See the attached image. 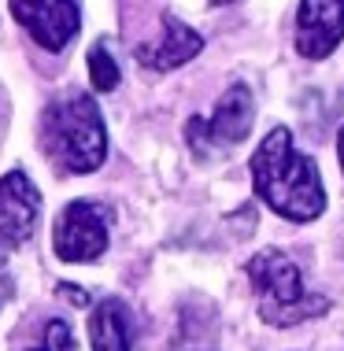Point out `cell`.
I'll return each instance as SVG.
<instances>
[{
    "label": "cell",
    "mask_w": 344,
    "mask_h": 351,
    "mask_svg": "<svg viewBox=\"0 0 344 351\" xmlns=\"http://www.w3.org/2000/svg\"><path fill=\"white\" fill-rule=\"evenodd\" d=\"M252 189L274 215L289 222H314L326 211V189L311 156L296 152L293 134L285 126H274L252 152Z\"/></svg>",
    "instance_id": "obj_1"
},
{
    "label": "cell",
    "mask_w": 344,
    "mask_h": 351,
    "mask_svg": "<svg viewBox=\"0 0 344 351\" xmlns=\"http://www.w3.org/2000/svg\"><path fill=\"white\" fill-rule=\"evenodd\" d=\"M41 148L63 174H89L108 159V126L89 93H63L41 115Z\"/></svg>",
    "instance_id": "obj_2"
},
{
    "label": "cell",
    "mask_w": 344,
    "mask_h": 351,
    "mask_svg": "<svg viewBox=\"0 0 344 351\" xmlns=\"http://www.w3.org/2000/svg\"><path fill=\"white\" fill-rule=\"evenodd\" d=\"M248 278H252V289L260 296V318L274 329H293L330 311V300L303 289L296 263L278 248H263L260 255H252Z\"/></svg>",
    "instance_id": "obj_3"
},
{
    "label": "cell",
    "mask_w": 344,
    "mask_h": 351,
    "mask_svg": "<svg viewBox=\"0 0 344 351\" xmlns=\"http://www.w3.org/2000/svg\"><path fill=\"white\" fill-rule=\"evenodd\" d=\"M252 122H255L252 89H248L244 82H233L222 97H218L211 119L193 115L185 122V141H189V148L204 159V156L229 152L233 145H241V141L252 134Z\"/></svg>",
    "instance_id": "obj_4"
},
{
    "label": "cell",
    "mask_w": 344,
    "mask_h": 351,
    "mask_svg": "<svg viewBox=\"0 0 344 351\" xmlns=\"http://www.w3.org/2000/svg\"><path fill=\"white\" fill-rule=\"evenodd\" d=\"M108 215L100 204L71 200L56 215L52 226V252L63 263H93L108 252Z\"/></svg>",
    "instance_id": "obj_5"
},
{
    "label": "cell",
    "mask_w": 344,
    "mask_h": 351,
    "mask_svg": "<svg viewBox=\"0 0 344 351\" xmlns=\"http://www.w3.org/2000/svg\"><path fill=\"white\" fill-rule=\"evenodd\" d=\"M8 8L45 52H63L82 30V12L74 0H8Z\"/></svg>",
    "instance_id": "obj_6"
},
{
    "label": "cell",
    "mask_w": 344,
    "mask_h": 351,
    "mask_svg": "<svg viewBox=\"0 0 344 351\" xmlns=\"http://www.w3.org/2000/svg\"><path fill=\"white\" fill-rule=\"evenodd\" d=\"M41 218V193L23 170L0 178V259L19 252L34 237Z\"/></svg>",
    "instance_id": "obj_7"
},
{
    "label": "cell",
    "mask_w": 344,
    "mask_h": 351,
    "mask_svg": "<svg viewBox=\"0 0 344 351\" xmlns=\"http://www.w3.org/2000/svg\"><path fill=\"white\" fill-rule=\"evenodd\" d=\"M344 41V0H300L296 12V52L303 60H326Z\"/></svg>",
    "instance_id": "obj_8"
},
{
    "label": "cell",
    "mask_w": 344,
    "mask_h": 351,
    "mask_svg": "<svg viewBox=\"0 0 344 351\" xmlns=\"http://www.w3.org/2000/svg\"><path fill=\"white\" fill-rule=\"evenodd\" d=\"M200 49H204V37L193 26L181 23L178 15H163V34L148 45H137V63L148 71H174L196 60Z\"/></svg>",
    "instance_id": "obj_9"
},
{
    "label": "cell",
    "mask_w": 344,
    "mask_h": 351,
    "mask_svg": "<svg viewBox=\"0 0 344 351\" xmlns=\"http://www.w3.org/2000/svg\"><path fill=\"white\" fill-rule=\"evenodd\" d=\"M89 348L93 351H130L133 348V318L119 296H104L89 311Z\"/></svg>",
    "instance_id": "obj_10"
},
{
    "label": "cell",
    "mask_w": 344,
    "mask_h": 351,
    "mask_svg": "<svg viewBox=\"0 0 344 351\" xmlns=\"http://www.w3.org/2000/svg\"><path fill=\"white\" fill-rule=\"evenodd\" d=\"M85 67H89V82H93V89H97V93H111L115 85H119V63L111 60V52H108V45H104V41H97L89 49Z\"/></svg>",
    "instance_id": "obj_11"
},
{
    "label": "cell",
    "mask_w": 344,
    "mask_h": 351,
    "mask_svg": "<svg viewBox=\"0 0 344 351\" xmlns=\"http://www.w3.org/2000/svg\"><path fill=\"white\" fill-rule=\"evenodd\" d=\"M30 351H74V329L63 318H49L37 348H30Z\"/></svg>",
    "instance_id": "obj_12"
},
{
    "label": "cell",
    "mask_w": 344,
    "mask_h": 351,
    "mask_svg": "<svg viewBox=\"0 0 344 351\" xmlns=\"http://www.w3.org/2000/svg\"><path fill=\"white\" fill-rule=\"evenodd\" d=\"M60 292H67V296L78 303V307H85V303H89V300H85V292H82V289H74V285H60Z\"/></svg>",
    "instance_id": "obj_13"
},
{
    "label": "cell",
    "mask_w": 344,
    "mask_h": 351,
    "mask_svg": "<svg viewBox=\"0 0 344 351\" xmlns=\"http://www.w3.org/2000/svg\"><path fill=\"white\" fill-rule=\"evenodd\" d=\"M8 292H12V281H8V278H0V307H4Z\"/></svg>",
    "instance_id": "obj_14"
},
{
    "label": "cell",
    "mask_w": 344,
    "mask_h": 351,
    "mask_svg": "<svg viewBox=\"0 0 344 351\" xmlns=\"http://www.w3.org/2000/svg\"><path fill=\"white\" fill-rule=\"evenodd\" d=\"M337 159H341V170H344V126H341V134H337Z\"/></svg>",
    "instance_id": "obj_15"
},
{
    "label": "cell",
    "mask_w": 344,
    "mask_h": 351,
    "mask_svg": "<svg viewBox=\"0 0 344 351\" xmlns=\"http://www.w3.org/2000/svg\"><path fill=\"white\" fill-rule=\"evenodd\" d=\"M211 4H215V8H222V4H233V0H211Z\"/></svg>",
    "instance_id": "obj_16"
}]
</instances>
